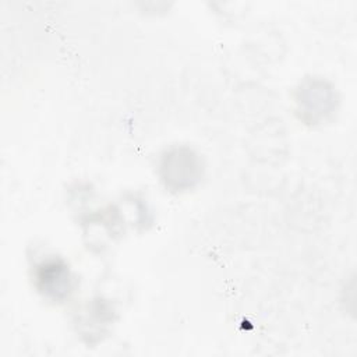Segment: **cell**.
Segmentation results:
<instances>
[{
  "instance_id": "6da1fadb",
  "label": "cell",
  "mask_w": 357,
  "mask_h": 357,
  "mask_svg": "<svg viewBox=\"0 0 357 357\" xmlns=\"http://www.w3.org/2000/svg\"><path fill=\"white\" fill-rule=\"evenodd\" d=\"M201 162L188 148H177L166 152L162 159V180L173 190L192 187L201 176Z\"/></svg>"
},
{
  "instance_id": "7a4b0ae2",
  "label": "cell",
  "mask_w": 357,
  "mask_h": 357,
  "mask_svg": "<svg viewBox=\"0 0 357 357\" xmlns=\"http://www.w3.org/2000/svg\"><path fill=\"white\" fill-rule=\"evenodd\" d=\"M36 282L40 291L59 300L71 290V279L67 266L61 261L50 259L42 262L36 272Z\"/></svg>"
}]
</instances>
